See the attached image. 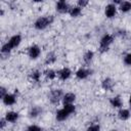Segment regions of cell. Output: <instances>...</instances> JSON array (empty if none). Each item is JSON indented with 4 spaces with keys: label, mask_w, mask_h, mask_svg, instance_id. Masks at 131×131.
<instances>
[{
    "label": "cell",
    "mask_w": 131,
    "mask_h": 131,
    "mask_svg": "<svg viewBox=\"0 0 131 131\" xmlns=\"http://www.w3.org/2000/svg\"><path fill=\"white\" fill-rule=\"evenodd\" d=\"M58 77L61 79V80H67V79H69L70 78V76H71V70L70 69H68V68H63V69H61L58 73Z\"/></svg>",
    "instance_id": "obj_8"
},
{
    "label": "cell",
    "mask_w": 131,
    "mask_h": 131,
    "mask_svg": "<svg viewBox=\"0 0 131 131\" xmlns=\"http://www.w3.org/2000/svg\"><path fill=\"white\" fill-rule=\"evenodd\" d=\"M102 88L103 89H105V90H111L112 88H113V86H114V82H113V80L112 79H110V78H106V79H104L103 81H102Z\"/></svg>",
    "instance_id": "obj_14"
},
{
    "label": "cell",
    "mask_w": 131,
    "mask_h": 131,
    "mask_svg": "<svg viewBox=\"0 0 131 131\" xmlns=\"http://www.w3.org/2000/svg\"><path fill=\"white\" fill-rule=\"evenodd\" d=\"M56 9L59 12H67L69 9V5L66 3V1H58L56 3Z\"/></svg>",
    "instance_id": "obj_12"
},
{
    "label": "cell",
    "mask_w": 131,
    "mask_h": 131,
    "mask_svg": "<svg viewBox=\"0 0 131 131\" xmlns=\"http://www.w3.org/2000/svg\"><path fill=\"white\" fill-rule=\"evenodd\" d=\"M3 102H4V104H6V105H12L14 102H15V100H16V98H15V96L13 95V94H6L4 97H3Z\"/></svg>",
    "instance_id": "obj_10"
},
{
    "label": "cell",
    "mask_w": 131,
    "mask_h": 131,
    "mask_svg": "<svg viewBox=\"0 0 131 131\" xmlns=\"http://www.w3.org/2000/svg\"><path fill=\"white\" fill-rule=\"evenodd\" d=\"M129 102H130V104H131V95H130V98H129Z\"/></svg>",
    "instance_id": "obj_32"
},
{
    "label": "cell",
    "mask_w": 131,
    "mask_h": 131,
    "mask_svg": "<svg viewBox=\"0 0 131 131\" xmlns=\"http://www.w3.org/2000/svg\"><path fill=\"white\" fill-rule=\"evenodd\" d=\"M111 131H117V130H111Z\"/></svg>",
    "instance_id": "obj_33"
},
{
    "label": "cell",
    "mask_w": 131,
    "mask_h": 131,
    "mask_svg": "<svg viewBox=\"0 0 131 131\" xmlns=\"http://www.w3.org/2000/svg\"><path fill=\"white\" fill-rule=\"evenodd\" d=\"M111 104L114 107H121L122 106V100L119 96H115L111 99Z\"/></svg>",
    "instance_id": "obj_17"
},
{
    "label": "cell",
    "mask_w": 131,
    "mask_h": 131,
    "mask_svg": "<svg viewBox=\"0 0 131 131\" xmlns=\"http://www.w3.org/2000/svg\"><path fill=\"white\" fill-rule=\"evenodd\" d=\"M112 42H113V37L111 35H107V34L104 35L100 40V50L101 51L107 50V48L112 44Z\"/></svg>",
    "instance_id": "obj_2"
},
{
    "label": "cell",
    "mask_w": 131,
    "mask_h": 131,
    "mask_svg": "<svg viewBox=\"0 0 131 131\" xmlns=\"http://www.w3.org/2000/svg\"><path fill=\"white\" fill-rule=\"evenodd\" d=\"M40 76H41V74H40V72H38V71L33 72V73H32V75H31V77H32V79H33L34 81H39Z\"/></svg>",
    "instance_id": "obj_22"
},
{
    "label": "cell",
    "mask_w": 131,
    "mask_h": 131,
    "mask_svg": "<svg viewBox=\"0 0 131 131\" xmlns=\"http://www.w3.org/2000/svg\"><path fill=\"white\" fill-rule=\"evenodd\" d=\"M6 122H7V121H6V119H5V118H4V119H1V122H0V123H1V129H3V128H4V126H5V123H6Z\"/></svg>",
    "instance_id": "obj_31"
},
{
    "label": "cell",
    "mask_w": 131,
    "mask_h": 131,
    "mask_svg": "<svg viewBox=\"0 0 131 131\" xmlns=\"http://www.w3.org/2000/svg\"><path fill=\"white\" fill-rule=\"evenodd\" d=\"M10 50H11V48H10V46L8 45V43H5V44L2 45V48H1V52H2V53H9Z\"/></svg>",
    "instance_id": "obj_21"
},
{
    "label": "cell",
    "mask_w": 131,
    "mask_h": 131,
    "mask_svg": "<svg viewBox=\"0 0 131 131\" xmlns=\"http://www.w3.org/2000/svg\"><path fill=\"white\" fill-rule=\"evenodd\" d=\"M99 130H100L99 125H91L87 128V131H99Z\"/></svg>",
    "instance_id": "obj_25"
},
{
    "label": "cell",
    "mask_w": 131,
    "mask_h": 131,
    "mask_svg": "<svg viewBox=\"0 0 131 131\" xmlns=\"http://www.w3.org/2000/svg\"><path fill=\"white\" fill-rule=\"evenodd\" d=\"M55 60V55L53 53H50L47 55V58H46V63H51Z\"/></svg>",
    "instance_id": "obj_24"
},
{
    "label": "cell",
    "mask_w": 131,
    "mask_h": 131,
    "mask_svg": "<svg viewBox=\"0 0 131 131\" xmlns=\"http://www.w3.org/2000/svg\"><path fill=\"white\" fill-rule=\"evenodd\" d=\"M88 4V1L87 0H80V1H78V5H79V7H84V6H86Z\"/></svg>",
    "instance_id": "obj_28"
},
{
    "label": "cell",
    "mask_w": 131,
    "mask_h": 131,
    "mask_svg": "<svg viewBox=\"0 0 131 131\" xmlns=\"http://www.w3.org/2000/svg\"><path fill=\"white\" fill-rule=\"evenodd\" d=\"M6 94H7V93H6V89H5L4 87H1V88H0V97L3 99V97H4Z\"/></svg>",
    "instance_id": "obj_29"
},
{
    "label": "cell",
    "mask_w": 131,
    "mask_h": 131,
    "mask_svg": "<svg viewBox=\"0 0 131 131\" xmlns=\"http://www.w3.org/2000/svg\"><path fill=\"white\" fill-rule=\"evenodd\" d=\"M70 114H72V113H74L75 112V106H74V104L73 103H71V104H64V106H63Z\"/></svg>",
    "instance_id": "obj_23"
},
{
    "label": "cell",
    "mask_w": 131,
    "mask_h": 131,
    "mask_svg": "<svg viewBox=\"0 0 131 131\" xmlns=\"http://www.w3.org/2000/svg\"><path fill=\"white\" fill-rule=\"evenodd\" d=\"M75 99H76V95L74 93L70 92V93H67V94L63 95L62 102H63V104H71V103H73L75 101Z\"/></svg>",
    "instance_id": "obj_7"
},
{
    "label": "cell",
    "mask_w": 131,
    "mask_h": 131,
    "mask_svg": "<svg viewBox=\"0 0 131 131\" xmlns=\"http://www.w3.org/2000/svg\"><path fill=\"white\" fill-rule=\"evenodd\" d=\"M51 23H52V17L51 16H42V17H39L35 21L34 26H35V28L37 30H43L48 25H50Z\"/></svg>",
    "instance_id": "obj_1"
},
{
    "label": "cell",
    "mask_w": 131,
    "mask_h": 131,
    "mask_svg": "<svg viewBox=\"0 0 131 131\" xmlns=\"http://www.w3.org/2000/svg\"><path fill=\"white\" fill-rule=\"evenodd\" d=\"M27 131H41V129H40V127H38L36 125H32L27 129Z\"/></svg>",
    "instance_id": "obj_27"
},
{
    "label": "cell",
    "mask_w": 131,
    "mask_h": 131,
    "mask_svg": "<svg viewBox=\"0 0 131 131\" xmlns=\"http://www.w3.org/2000/svg\"><path fill=\"white\" fill-rule=\"evenodd\" d=\"M40 48H39V46H37V45H33V46H31L30 48H29V56L31 57V58H33V59H35V58H37L39 55H40Z\"/></svg>",
    "instance_id": "obj_5"
},
{
    "label": "cell",
    "mask_w": 131,
    "mask_h": 131,
    "mask_svg": "<svg viewBox=\"0 0 131 131\" xmlns=\"http://www.w3.org/2000/svg\"><path fill=\"white\" fill-rule=\"evenodd\" d=\"M60 96H61V90H59V89L52 90L51 93H50V100H51V102H53V103L57 102L58 99L60 98Z\"/></svg>",
    "instance_id": "obj_9"
},
{
    "label": "cell",
    "mask_w": 131,
    "mask_h": 131,
    "mask_svg": "<svg viewBox=\"0 0 131 131\" xmlns=\"http://www.w3.org/2000/svg\"><path fill=\"white\" fill-rule=\"evenodd\" d=\"M69 13H70V15H71V16L76 17V16L80 15V13H81V7H79V6H75V7L70 8Z\"/></svg>",
    "instance_id": "obj_16"
},
{
    "label": "cell",
    "mask_w": 131,
    "mask_h": 131,
    "mask_svg": "<svg viewBox=\"0 0 131 131\" xmlns=\"http://www.w3.org/2000/svg\"><path fill=\"white\" fill-rule=\"evenodd\" d=\"M39 112H40L39 108H34V111L31 112V116H32V117H35V116H37V115L39 114Z\"/></svg>",
    "instance_id": "obj_30"
},
{
    "label": "cell",
    "mask_w": 131,
    "mask_h": 131,
    "mask_svg": "<svg viewBox=\"0 0 131 131\" xmlns=\"http://www.w3.org/2000/svg\"><path fill=\"white\" fill-rule=\"evenodd\" d=\"M44 75L47 77V78H49L50 80H52V79H54L55 78V76H56V74H55V72L53 71V70H46L45 72H44Z\"/></svg>",
    "instance_id": "obj_19"
},
{
    "label": "cell",
    "mask_w": 131,
    "mask_h": 131,
    "mask_svg": "<svg viewBox=\"0 0 131 131\" xmlns=\"http://www.w3.org/2000/svg\"><path fill=\"white\" fill-rule=\"evenodd\" d=\"M120 9L123 11V12H127L131 9V2H128V1H124V2H121L120 3Z\"/></svg>",
    "instance_id": "obj_18"
},
{
    "label": "cell",
    "mask_w": 131,
    "mask_h": 131,
    "mask_svg": "<svg viewBox=\"0 0 131 131\" xmlns=\"http://www.w3.org/2000/svg\"><path fill=\"white\" fill-rule=\"evenodd\" d=\"M20 41H21L20 36H19V35H14V36H12V37L9 39V41H8L7 43H8V45L10 46V48L13 49V48H15V47H17V46L19 45Z\"/></svg>",
    "instance_id": "obj_4"
},
{
    "label": "cell",
    "mask_w": 131,
    "mask_h": 131,
    "mask_svg": "<svg viewBox=\"0 0 131 131\" xmlns=\"http://www.w3.org/2000/svg\"><path fill=\"white\" fill-rule=\"evenodd\" d=\"M124 62L127 66H131V53H128L125 57H124Z\"/></svg>",
    "instance_id": "obj_26"
},
{
    "label": "cell",
    "mask_w": 131,
    "mask_h": 131,
    "mask_svg": "<svg viewBox=\"0 0 131 131\" xmlns=\"http://www.w3.org/2000/svg\"><path fill=\"white\" fill-rule=\"evenodd\" d=\"M89 74H90L89 71H87L85 69H80V70H78L76 72V77L78 79H85V78H87L89 76Z\"/></svg>",
    "instance_id": "obj_13"
},
{
    "label": "cell",
    "mask_w": 131,
    "mask_h": 131,
    "mask_svg": "<svg viewBox=\"0 0 131 131\" xmlns=\"http://www.w3.org/2000/svg\"><path fill=\"white\" fill-rule=\"evenodd\" d=\"M92 57H93V52L92 51H87L85 53V55H84V60L86 62H89L92 59Z\"/></svg>",
    "instance_id": "obj_20"
},
{
    "label": "cell",
    "mask_w": 131,
    "mask_h": 131,
    "mask_svg": "<svg viewBox=\"0 0 131 131\" xmlns=\"http://www.w3.org/2000/svg\"><path fill=\"white\" fill-rule=\"evenodd\" d=\"M70 115H71V114H70L64 107H62L61 110L57 111V113H56V119H57L58 121H63V120H66Z\"/></svg>",
    "instance_id": "obj_6"
},
{
    "label": "cell",
    "mask_w": 131,
    "mask_h": 131,
    "mask_svg": "<svg viewBox=\"0 0 131 131\" xmlns=\"http://www.w3.org/2000/svg\"><path fill=\"white\" fill-rule=\"evenodd\" d=\"M5 119H6L7 122L13 123L18 119V114L15 113V112H7L6 115H5Z\"/></svg>",
    "instance_id": "obj_11"
},
{
    "label": "cell",
    "mask_w": 131,
    "mask_h": 131,
    "mask_svg": "<svg viewBox=\"0 0 131 131\" xmlns=\"http://www.w3.org/2000/svg\"><path fill=\"white\" fill-rule=\"evenodd\" d=\"M118 116H119V118H120L121 120L125 121V120H127V119H129V118H130V112H129L128 110L122 108V110H120V111H119Z\"/></svg>",
    "instance_id": "obj_15"
},
{
    "label": "cell",
    "mask_w": 131,
    "mask_h": 131,
    "mask_svg": "<svg viewBox=\"0 0 131 131\" xmlns=\"http://www.w3.org/2000/svg\"><path fill=\"white\" fill-rule=\"evenodd\" d=\"M116 11H117V7L115 4H108L105 6V10H104V13L105 15L108 17V18H112L115 16L116 14Z\"/></svg>",
    "instance_id": "obj_3"
}]
</instances>
